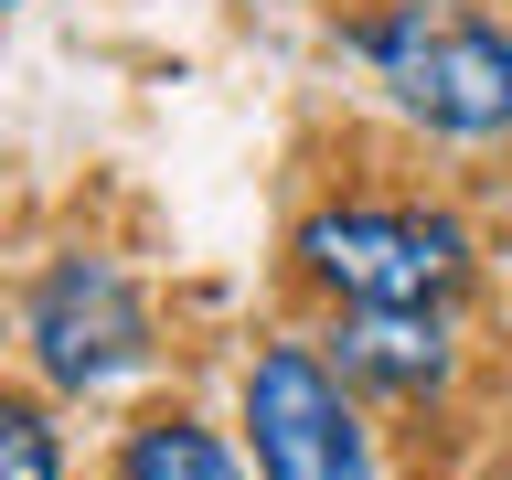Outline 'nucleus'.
<instances>
[{"instance_id": "nucleus-1", "label": "nucleus", "mask_w": 512, "mask_h": 480, "mask_svg": "<svg viewBox=\"0 0 512 480\" xmlns=\"http://www.w3.org/2000/svg\"><path fill=\"white\" fill-rule=\"evenodd\" d=\"M352 54L374 86L438 139H512V32L470 0H384L352 22Z\"/></svg>"}, {"instance_id": "nucleus-2", "label": "nucleus", "mask_w": 512, "mask_h": 480, "mask_svg": "<svg viewBox=\"0 0 512 480\" xmlns=\"http://www.w3.org/2000/svg\"><path fill=\"white\" fill-rule=\"evenodd\" d=\"M299 278L331 310H459L470 299V224L438 203H320L288 235Z\"/></svg>"}, {"instance_id": "nucleus-3", "label": "nucleus", "mask_w": 512, "mask_h": 480, "mask_svg": "<svg viewBox=\"0 0 512 480\" xmlns=\"http://www.w3.org/2000/svg\"><path fill=\"white\" fill-rule=\"evenodd\" d=\"M22 352L32 374L54 384V395H107V384H128L139 363H150V288L128 278L118 256H54L43 278L22 288Z\"/></svg>"}, {"instance_id": "nucleus-4", "label": "nucleus", "mask_w": 512, "mask_h": 480, "mask_svg": "<svg viewBox=\"0 0 512 480\" xmlns=\"http://www.w3.org/2000/svg\"><path fill=\"white\" fill-rule=\"evenodd\" d=\"M246 459L256 480H374V438H363V406L331 352L310 342H267L246 363Z\"/></svg>"}, {"instance_id": "nucleus-5", "label": "nucleus", "mask_w": 512, "mask_h": 480, "mask_svg": "<svg viewBox=\"0 0 512 480\" xmlns=\"http://www.w3.org/2000/svg\"><path fill=\"white\" fill-rule=\"evenodd\" d=\"M331 363H342V384H374L395 406H427V395H448V374H459L448 310H342Z\"/></svg>"}, {"instance_id": "nucleus-6", "label": "nucleus", "mask_w": 512, "mask_h": 480, "mask_svg": "<svg viewBox=\"0 0 512 480\" xmlns=\"http://www.w3.org/2000/svg\"><path fill=\"white\" fill-rule=\"evenodd\" d=\"M118 480H246V459L203 416H139L118 438Z\"/></svg>"}, {"instance_id": "nucleus-7", "label": "nucleus", "mask_w": 512, "mask_h": 480, "mask_svg": "<svg viewBox=\"0 0 512 480\" xmlns=\"http://www.w3.org/2000/svg\"><path fill=\"white\" fill-rule=\"evenodd\" d=\"M0 480H64V438H54V416L22 406V395H0Z\"/></svg>"}, {"instance_id": "nucleus-8", "label": "nucleus", "mask_w": 512, "mask_h": 480, "mask_svg": "<svg viewBox=\"0 0 512 480\" xmlns=\"http://www.w3.org/2000/svg\"><path fill=\"white\" fill-rule=\"evenodd\" d=\"M0 11H22V0H0Z\"/></svg>"}]
</instances>
